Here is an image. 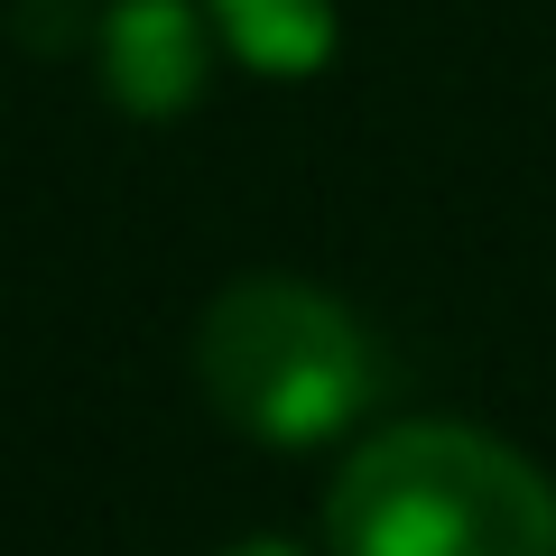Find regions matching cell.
<instances>
[{"label":"cell","mask_w":556,"mask_h":556,"mask_svg":"<svg viewBox=\"0 0 556 556\" xmlns=\"http://www.w3.org/2000/svg\"><path fill=\"white\" fill-rule=\"evenodd\" d=\"M195 380L241 437L325 445L371 408V343L306 278H232L195 325Z\"/></svg>","instance_id":"2"},{"label":"cell","mask_w":556,"mask_h":556,"mask_svg":"<svg viewBox=\"0 0 556 556\" xmlns=\"http://www.w3.org/2000/svg\"><path fill=\"white\" fill-rule=\"evenodd\" d=\"M204 65H214V47H204V20L186 0H121L102 20V84L139 121L186 112L204 93Z\"/></svg>","instance_id":"3"},{"label":"cell","mask_w":556,"mask_h":556,"mask_svg":"<svg viewBox=\"0 0 556 556\" xmlns=\"http://www.w3.org/2000/svg\"><path fill=\"white\" fill-rule=\"evenodd\" d=\"M334 556H556V482L519 445L408 417L362 455H343L325 492Z\"/></svg>","instance_id":"1"},{"label":"cell","mask_w":556,"mask_h":556,"mask_svg":"<svg viewBox=\"0 0 556 556\" xmlns=\"http://www.w3.org/2000/svg\"><path fill=\"white\" fill-rule=\"evenodd\" d=\"M223 556H298V547H278V538H251V547H223Z\"/></svg>","instance_id":"5"},{"label":"cell","mask_w":556,"mask_h":556,"mask_svg":"<svg viewBox=\"0 0 556 556\" xmlns=\"http://www.w3.org/2000/svg\"><path fill=\"white\" fill-rule=\"evenodd\" d=\"M214 28L260 75H316L334 56V10L325 0H214Z\"/></svg>","instance_id":"4"}]
</instances>
